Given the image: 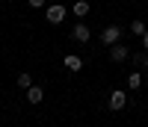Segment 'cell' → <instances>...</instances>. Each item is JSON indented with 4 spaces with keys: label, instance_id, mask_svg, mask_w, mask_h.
I'll list each match as a JSON object with an SVG mask.
<instances>
[{
    "label": "cell",
    "instance_id": "1",
    "mask_svg": "<svg viewBox=\"0 0 148 127\" xmlns=\"http://www.w3.org/2000/svg\"><path fill=\"white\" fill-rule=\"evenodd\" d=\"M121 36H125V30H121L119 24H110L107 30H101V44H107V47H113L116 42H121Z\"/></svg>",
    "mask_w": 148,
    "mask_h": 127
},
{
    "label": "cell",
    "instance_id": "2",
    "mask_svg": "<svg viewBox=\"0 0 148 127\" xmlns=\"http://www.w3.org/2000/svg\"><path fill=\"white\" fill-rule=\"evenodd\" d=\"M65 15H68V9H65L62 3L47 6V9H45V18H47V24H62V21H65Z\"/></svg>",
    "mask_w": 148,
    "mask_h": 127
},
{
    "label": "cell",
    "instance_id": "3",
    "mask_svg": "<svg viewBox=\"0 0 148 127\" xmlns=\"http://www.w3.org/2000/svg\"><path fill=\"white\" fill-rule=\"evenodd\" d=\"M107 104H110V109H125L127 107V92H125V89H113Z\"/></svg>",
    "mask_w": 148,
    "mask_h": 127
},
{
    "label": "cell",
    "instance_id": "4",
    "mask_svg": "<svg viewBox=\"0 0 148 127\" xmlns=\"http://www.w3.org/2000/svg\"><path fill=\"white\" fill-rule=\"evenodd\" d=\"M127 56H133V50H130L127 44H121V42H116L113 47H110V59H113V62H125Z\"/></svg>",
    "mask_w": 148,
    "mask_h": 127
},
{
    "label": "cell",
    "instance_id": "5",
    "mask_svg": "<svg viewBox=\"0 0 148 127\" xmlns=\"http://www.w3.org/2000/svg\"><path fill=\"white\" fill-rule=\"evenodd\" d=\"M71 39H74V42H83V44H86V42L92 39V30H89V27H86V24L80 21V24H74V30H71Z\"/></svg>",
    "mask_w": 148,
    "mask_h": 127
},
{
    "label": "cell",
    "instance_id": "6",
    "mask_svg": "<svg viewBox=\"0 0 148 127\" xmlns=\"http://www.w3.org/2000/svg\"><path fill=\"white\" fill-rule=\"evenodd\" d=\"M27 100H30V104H42V100H45V89L42 86H30L27 89Z\"/></svg>",
    "mask_w": 148,
    "mask_h": 127
},
{
    "label": "cell",
    "instance_id": "7",
    "mask_svg": "<svg viewBox=\"0 0 148 127\" xmlns=\"http://www.w3.org/2000/svg\"><path fill=\"white\" fill-rule=\"evenodd\" d=\"M130 59H133V65H136L139 71H148V50H145V47L139 50V53H133Z\"/></svg>",
    "mask_w": 148,
    "mask_h": 127
},
{
    "label": "cell",
    "instance_id": "8",
    "mask_svg": "<svg viewBox=\"0 0 148 127\" xmlns=\"http://www.w3.org/2000/svg\"><path fill=\"white\" fill-rule=\"evenodd\" d=\"M62 62H65V68H68V71H80V68H83V59H80V56H74V53H68Z\"/></svg>",
    "mask_w": 148,
    "mask_h": 127
},
{
    "label": "cell",
    "instance_id": "9",
    "mask_svg": "<svg viewBox=\"0 0 148 127\" xmlns=\"http://www.w3.org/2000/svg\"><path fill=\"white\" fill-rule=\"evenodd\" d=\"M89 3H86V0H77V3H74L71 6V12H74V15H77V18H86V15H89Z\"/></svg>",
    "mask_w": 148,
    "mask_h": 127
},
{
    "label": "cell",
    "instance_id": "10",
    "mask_svg": "<svg viewBox=\"0 0 148 127\" xmlns=\"http://www.w3.org/2000/svg\"><path fill=\"white\" fill-rule=\"evenodd\" d=\"M145 33H148V30H145V21H139V18L130 21V36H139V39H142Z\"/></svg>",
    "mask_w": 148,
    "mask_h": 127
},
{
    "label": "cell",
    "instance_id": "11",
    "mask_svg": "<svg viewBox=\"0 0 148 127\" xmlns=\"http://www.w3.org/2000/svg\"><path fill=\"white\" fill-rule=\"evenodd\" d=\"M127 86H130V92H133V89H139V86H145V83H142V74H139V71H133L130 77H127Z\"/></svg>",
    "mask_w": 148,
    "mask_h": 127
},
{
    "label": "cell",
    "instance_id": "12",
    "mask_svg": "<svg viewBox=\"0 0 148 127\" xmlns=\"http://www.w3.org/2000/svg\"><path fill=\"white\" fill-rule=\"evenodd\" d=\"M18 86L24 89V92H27V89L33 86V74H27V71H24V74H18Z\"/></svg>",
    "mask_w": 148,
    "mask_h": 127
},
{
    "label": "cell",
    "instance_id": "13",
    "mask_svg": "<svg viewBox=\"0 0 148 127\" xmlns=\"http://www.w3.org/2000/svg\"><path fill=\"white\" fill-rule=\"evenodd\" d=\"M27 3H30V6H33V9H42V6H45V3H47V0H27Z\"/></svg>",
    "mask_w": 148,
    "mask_h": 127
},
{
    "label": "cell",
    "instance_id": "14",
    "mask_svg": "<svg viewBox=\"0 0 148 127\" xmlns=\"http://www.w3.org/2000/svg\"><path fill=\"white\" fill-rule=\"evenodd\" d=\"M142 47H145V50H148V33H145V36H142Z\"/></svg>",
    "mask_w": 148,
    "mask_h": 127
},
{
    "label": "cell",
    "instance_id": "15",
    "mask_svg": "<svg viewBox=\"0 0 148 127\" xmlns=\"http://www.w3.org/2000/svg\"><path fill=\"white\" fill-rule=\"evenodd\" d=\"M142 83H145V86H148V71H145V74H142Z\"/></svg>",
    "mask_w": 148,
    "mask_h": 127
},
{
    "label": "cell",
    "instance_id": "16",
    "mask_svg": "<svg viewBox=\"0 0 148 127\" xmlns=\"http://www.w3.org/2000/svg\"><path fill=\"white\" fill-rule=\"evenodd\" d=\"M0 3H3V0H0Z\"/></svg>",
    "mask_w": 148,
    "mask_h": 127
}]
</instances>
